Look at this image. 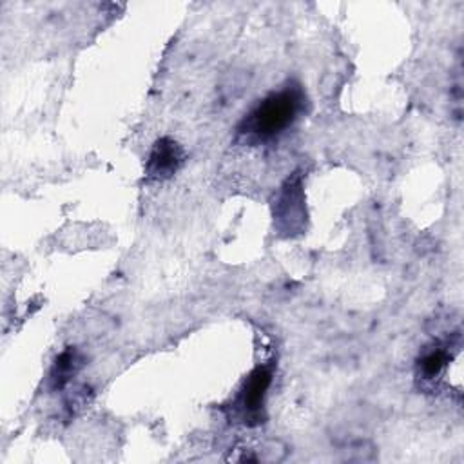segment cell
Here are the masks:
<instances>
[{"instance_id":"cell-1","label":"cell","mask_w":464,"mask_h":464,"mask_svg":"<svg viewBox=\"0 0 464 464\" xmlns=\"http://www.w3.org/2000/svg\"><path fill=\"white\" fill-rule=\"evenodd\" d=\"M304 92L297 83L270 92L237 125V134L248 141H268L285 132L303 112Z\"/></svg>"},{"instance_id":"cell-2","label":"cell","mask_w":464,"mask_h":464,"mask_svg":"<svg viewBox=\"0 0 464 464\" xmlns=\"http://www.w3.org/2000/svg\"><path fill=\"white\" fill-rule=\"evenodd\" d=\"M304 194L301 176L295 172L281 187L274 205V223L283 236L299 234L304 227Z\"/></svg>"},{"instance_id":"cell-3","label":"cell","mask_w":464,"mask_h":464,"mask_svg":"<svg viewBox=\"0 0 464 464\" xmlns=\"http://www.w3.org/2000/svg\"><path fill=\"white\" fill-rule=\"evenodd\" d=\"M272 384V366L263 364L250 372L237 399L236 408L248 426H256L265 419V397Z\"/></svg>"},{"instance_id":"cell-4","label":"cell","mask_w":464,"mask_h":464,"mask_svg":"<svg viewBox=\"0 0 464 464\" xmlns=\"http://www.w3.org/2000/svg\"><path fill=\"white\" fill-rule=\"evenodd\" d=\"M185 161L183 147L169 138L163 136L154 141L147 161H145V176L149 181H165L172 178Z\"/></svg>"},{"instance_id":"cell-5","label":"cell","mask_w":464,"mask_h":464,"mask_svg":"<svg viewBox=\"0 0 464 464\" xmlns=\"http://www.w3.org/2000/svg\"><path fill=\"white\" fill-rule=\"evenodd\" d=\"M450 362V352L444 346H435L420 355L417 361V379L422 382H433L439 379Z\"/></svg>"},{"instance_id":"cell-6","label":"cell","mask_w":464,"mask_h":464,"mask_svg":"<svg viewBox=\"0 0 464 464\" xmlns=\"http://www.w3.org/2000/svg\"><path fill=\"white\" fill-rule=\"evenodd\" d=\"M80 366H82V359H80L78 352L74 348L63 350L56 357L53 372H51V384H53V388L54 390L63 388L69 382V379L80 370Z\"/></svg>"}]
</instances>
